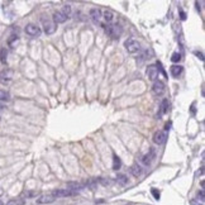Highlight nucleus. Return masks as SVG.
I'll list each match as a JSON object with an SVG mask.
<instances>
[{
	"label": "nucleus",
	"instance_id": "nucleus-1",
	"mask_svg": "<svg viewBox=\"0 0 205 205\" xmlns=\"http://www.w3.org/2000/svg\"><path fill=\"white\" fill-rule=\"evenodd\" d=\"M124 47H126V50L129 53H136L141 50V43L134 38H128L126 42H124Z\"/></svg>",
	"mask_w": 205,
	"mask_h": 205
},
{
	"label": "nucleus",
	"instance_id": "nucleus-2",
	"mask_svg": "<svg viewBox=\"0 0 205 205\" xmlns=\"http://www.w3.org/2000/svg\"><path fill=\"white\" fill-rule=\"evenodd\" d=\"M105 32H106L108 36L111 37V38H119L123 29L119 24H109L108 27H105Z\"/></svg>",
	"mask_w": 205,
	"mask_h": 205
},
{
	"label": "nucleus",
	"instance_id": "nucleus-3",
	"mask_svg": "<svg viewBox=\"0 0 205 205\" xmlns=\"http://www.w3.org/2000/svg\"><path fill=\"white\" fill-rule=\"evenodd\" d=\"M146 74H147V76L149 80H152V81H157L158 79V75H160V71L156 65H149V66L147 67V70H146Z\"/></svg>",
	"mask_w": 205,
	"mask_h": 205
},
{
	"label": "nucleus",
	"instance_id": "nucleus-4",
	"mask_svg": "<svg viewBox=\"0 0 205 205\" xmlns=\"http://www.w3.org/2000/svg\"><path fill=\"white\" fill-rule=\"evenodd\" d=\"M166 139H167V133L163 131H157L153 134V142L158 146L163 144L166 142Z\"/></svg>",
	"mask_w": 205,
	"mask_h": 205
},
{
	"label": "nucleus",
	"instance_id": "nucleus-5",
	"mask_svg": "<svg viewBox=\"0 0 205 205\" xmlns=\"http://www.w3.org/2000/svg\"><path fill=\"white\" fill-rule=\"evenodd\" d=\"M42 23H43V27H45V32H46V34H53L56 32V24L53 23V22L51 20H46V19H43L42 18Z\"/></svg>",
	"mask_w": 205,
	"mask_h": 205
},
{
	"label": "nucleus",
	"instance_id": "nucleus-6",
	"mask_svg": "<svg viewBox=\"0 0 205 205\" xmlns=\"http://www.w3.org/2000/svg\"><path fill=\"white\" fill-rule=\"evenodd\" d=\"M165 84L162 81H160V80H157V81H154L153 85H152V91L154 95H162L165 93Z\"/></svg>",
	"mask_w": 205,
	"mask_h": 205
},
{
	"label": "nucleus",
	"instance_id": "nucleus-7",
	"mask_svg": "<svg viewBox=\"0 0 205 205\" xmlns=\"http://www.w3.org/2000/svg\"><path fill=\"white\" fill-rule=\"evenodd\" d=\"M25 33L30 37H38L41 34V29L39 27H37L34 24H28L25 27Z\"/></svg>",
	"mask_w": 205,
	"mask_h": 205
},
{
	"label": "nucleus",
	"instance_id": "nucleus-8",
	"mask_svg": "<svg viewBox=\"0 0 205 205\" xmlns=\"http://www.w3.org/2000/svg\"><path fill=\"white\" fill-rule=\"evenodd\" d=\"M77 192H75L72 190H68V189H63V190H56V191H53L52 195L55 196V198H65V196H74V195H76Z\"/></svg>",
	"mask_w": 205,
	"mask_h": 205
},
{
	"label": "nucleus",
	"instance_id": "nucleus-9",
	"mask_svg": "<svg viewBox=\"0 0 205 205\" xmlns=\"http://www.w3.org/2000/svg\"><path fill=\"white\" fill-rule=\"evenodd\" d=\"M154 157H156L154 149H153V148H151V149H149V152H148V153H146V154L143 156V157H142V162H143V165L149 166L151 163H152V161L154 160Z\"/></svg>",
	"mask_w": 205,
	"mask_h": 205
},
{
	"label": "nucleus",
	"instance_id": "nucleus-10",
	"mask_svg": "<svg viewBox=\"0 0 205 205\" xmlns=\"http://www.w3.org/2000/svg\"><path fill=\"white\" fill-rule=\"evenodd\" d=\"M56 200V198L52 195V194H48V195H41L37 199V203L38 204H52Z\"/></svg>",
	"mask_w": 205,
	"mask_h": 205
},
{
	"label": "nucleus",
	"instance_id": "nucleus-11",
	"mask_svg": "<svg viewBox=\"0 0 205 205\" xmlns=\"http://www.w3.org/2000/svg\"><path fill=\"white\" fill-rule=\"evenodd\" d=\"M67 15H65L62 12H56L53 14V23L55 24H60V23H65L67 20Z\"/></svg>",
	"mask_w": 205,
	"mask_h": 205
},
{
	"label": "nucleus",
	"instance_id": "nucleus-12",
	"mask_svg": "<svg viewBox=\"0 0 205 205\" xmlns=\"http://www.w3.org/2000/svg\"><path fill=\"white\" fill-rule=\"evenodd\" d=\"M90 17H91V19H93L95 23H99V22L101 20V18H102V13H101V10L100 9H91L90 10Z\"/></svg>",
	"mask_w": 205,
	"mask_h": 205
},
{
	"label": "nucleus",
	"instance_id": "nucleus-13",
	"mask_svg": "<svg viewBox=\"0 0 205 205\" xmlns=\"http://www.w3.org/2000/svg\"><path fill=\"white\" fill-rule=\"evenodd\" d=\"M12 77H13V70L7 68L0 72V80H1V81H9Z\"/></svg>",
	"mask_w": 205,
	"mask_h": 205
},
{
	"label": "nucleus",
	"instance_id": "nucleus-14",
	"mask_svg": "<svg viewBox=\"0 0 205 205\" xmlns=\"http://www.w3.org/2000/svg\"><path fill=\"white\" fill-rule=\"evenodd\" d=\"M85 187V184H81V182H68L67 184V189L68 190H72L75 192H77L79 190Z\"/></svg>",
	"mask_w": 205,
	"mask_h": 205
},
{
	"label": "nucleus",
	"instance_id": "nucleus-15",
	"mask_svg": "<svg viewBox=\"0 0 205 205\" xmlns=\"http://www.w3.org/2000/svg\"><path fill=\"white\" fill-rule=\"evenodd\" d=\"M182 70H184V68H182L181 65H174V66H171L170 71H171V75L174 77H179L180 75L182 74Z\"/></svg>",
	"mask_w": 205,
	"mask_h": 205
},
{
	"label": "nucleus",
	"instance_id": "nucleus-16",
	"mask_svg": "<svg viewBox=\"0 0 205 205\" xmlns=\"http://www.w3.org/2000/svg\"><path fill=\"white\" fill-rule=\"evenodd\" d=\"M142 172H143V169H142V167L139 166L138 163H134V165L131 167V174H132L134 177L141 176V175H142Z\"/></svg>",
	"mask_w": 205,
	"mask_h": 205
},
{
	"label": "nucleus",
	"instance_id": "nucleus-17",
	"mask_svg": "<svg viewBox=\"0 0 205 205\" xmlns=\"http://www.w3.org/2000/svg\"><path fill=\"white\" fill-rule=\"evenodd\" d=\"M169 110H170V102H169L167 99H163L162 104H161V113H160L158 117H161L162 114H166V113H169Z\"/></svg>",
	"mask_w": 205,
	"mask_h": 205
},
{
	"label": "nucleus",
	"instance_id": "nucleus-18",
	"mask_svg": "<svg viewBox=\"0 0 205 205\" xmlns=\"http://www.w3.org/2000/svg\"><path fill=\"white\" fill-rule=\"evenodd\" d=\"M120 167H122V161H120V158L114 153V154H113V170L118 171V170L120 169Z\"/></svg>",
	"mask_w": 205,
	"mask_h": 205
},
{
	"label": "nucleus",
	"instance_id": "nucleus-19",
	"mask_svg": "<svg viewBox=\"0 0 205 205\" xmlns=\"http://www.w3.org/2000/svg\"><path fill=\"white\" fill-rule=\"evenodd\" d=\"M102 18H104L105 22H108V23H111L113 19H114V14H113L110 10H105L104 14H102Z\"/></svg>",
	"mask_w": 205,
	"mask_h": 205
},
{
	"label": "nucleus",
	"instance_id": "nucleus-20",
	"mask_svg": "<svg viewBox=\"0 0 205 205\" xmlns=\"http://www.w3.org/2000/svg\"><path fill=\"white\" fill-rule=\"evenodd\" d=\"M24 204H25L24 199H12V200L7 203V205H24Z\"/></svg>",
	"mask_w": 205,
	"mask_h": 205
},
{
	"label": "nucleus",
	"instance_id": "nucleus-21",
	"mask_svg": "<svg viewBox=\"0 0 205 205\" xmlns=\"http://www.w3.org/2000/svg\"><path fill=\"white\" fill-rule=\"evenodd\" d=\"M117 182L118 184H120V185H126L127 182H128V177L126 176V175H118L117 176Z\"/></svg>",
	"mask_w": 205,
	"mask_h": 205
},
{
	"label": "nucleus",
	"instance_id": "nucleus-22",
	"mask_svg": "<svg viewBox=\"0 0 205 205\" xmlns=\"http://www.w3.org/2000/svg\"><path fill=\"white\" fill-rule=\"evenodd\" d=\"M7 57H8V51L7 48H3L1 51H0V61H1V63H7Z\"/></svg>",
	"mask_w": 205,
	"mask_h": 205
},
{
	"label": "nucleus",
	"instance_id": "nucleus-23",
	"mask_svg": "<svg viewBox=\"0 0 205 205\" xmlns=\"http://www.w3.org/2000/svg\"><path fill=\"white\" fill-rule=\"evenodd\" d=\"M10 99V95L8 91L5 90H0V101H8Z\"/></svg>",
	"mask_w": 205,
	"mask_h": 205
},
{
	"label": "nucleus",
	"instance_id": "nucleus-24",
	"mask_svg": "<svg viewBox=\"0 0 205 205\" xmlns=\"http://www.w3.org/2000/svg\"><path fill=\"white\" fill-rule=\"evenodd\" d=\"M171 61L174 62V63L180 62V61H181V53H179V52H175L174 55L171 56Z\"/></svg>",
	"mask_w": 205,
	"mask_h": 205
},
{
	"label": "nucleus",
	"instance_id": "nucleus-25",
	"mask_svg": "<svg viewBox=\"0 0 205 205\" xmlns=\"http://www.w3.org/2000/svg\"><path fill=\"white\" fill-rule=\"evenodd\" d=\"M96 181L98 182H100L101 185H104V186H108V185H111L113 184V181L110 180V179H96Z\"/></svg>",
	"mask_w": 205,
	"mask_h": 205
},
{
	"label": "nucleus",
	"instance_id": "nucleus-26",
	"mask_svg": "<svg viewBox=\"0 0 205 205\" xmlns=\"http://www.w3.org/2000/svg\"><path fill=\"white\" fill-rule=\"evenodd\" d=\"M196 200H200V203H204V201H205V192H204V189H201V190L198 192V199H196Z\"/></svg>",
	"mask_w": 205,
	"mask_h": 205
},
{
	"label": "nucleus",
	"instance_id": "nucleus-27",
	"mask_svg": "<svg viewBox=\"0 0 205 205\" xmlns=\"http://www.w3.org/2000/svg\"><path fill=\"white\" fill-rule=\"evenodd\" d=\"M18 41H19V38H18L17 36H12V38L9 39V45L12 46V47H14V46L18 43Z\"/></svg>",
	"mask_w": 205,
	"mask_h": 205
},
{
	"label": "nucleus",
	"instance_id": "nucleus-28",
	"mask_svg": "<svg viewBox=\"0 0 205 205\" xmlns=\"http://www.w3.org/2000/svg\"><path fill=\"white\" fill-rule=\"evenodd\" d=\"M151 192H152V195H153V198L156 199V200H160L161 194H160V191L157 190V189H152V190H151Z\"/></svg>",
	"mask_w": 205,
	"mask_h": 205
},
{
	"label": "nucleus",
	"instance_id": "nucleus-29",
	"mask_svg": "<svg viewBox=\"0 0 205 205\" xmlns=\"http://www.w3.org/2000/svg\"><path fill=\"white\" fill-rule=\"evenodd\" d=\"M61 12L65 14V15H70V13H71V7H70V5H65L63 7V10H61Z\"/></svg>",
	"mask_w": 205,
	"mask_h": 205
},
{
	"label": "nucleus",
	"instance_id": "nucleus-30",
	"mask_svg": "<svg viewBox=\"0 0 205 205\" xmlns=\"http://www.w3.org/2000/svg\"><path fill=\"white\" fill-rule=\"evenodd\" d=\"M190 204H191V205H204L203 203H199V200H196V199H192Z\"/></svg>",
	"mask_w": 205,
	"mask_h": 205
},
{
	"label": "nucleus",
	"instance_id": "nucleus-31",
	"mask_svg": "<svg viewBox=\"0 0 205 205\" xmlns=\"http://www.w3.org/2000/svg\"><path fill=\"white\" fill-rule=\"evenodd\" d=\"M170 127H171V123H166V126H165V131H166V132H169L170 129H171Z\"/></svg>",
	"mask_w": 205,
	"mask_h": 205
},
{
	"label": "nucleus",
	"instance_id": "nucleus-32",
	"mask_svg": "<svg viewBox=\"0 0 205 205\" xmlns=\"http://www.w3.org/2000/svg\"><path fill=\"white\" fill-rule=\"evenodd\" d=\"M195 55H196V56H198L199 58H200V60H201V61L204 60V57H203V53H201V52H195Z\"/></svg>",
	"mask_w": 205,
	"mask_h": 205
},
{
	"label": "nucleus",
	"instance_id": "nucleus-33",
	"mask_svg": "<svg viewBox=\"0 0 205 205\" xmlns=\"http://www.w3.org/2000/svg\"><path fill=\"white\" fill-rule=\"evenodd\" d=\"M180 15H181V19H182V20H185V19H186V14H185L184 12H182V10L180 12Z\"/></svg>",
	"mask_w": 205,
	"mask_h": 205
},
{
	"label": "nucleus",
	"instance_id": "nucleus-34",
	"mask_svg": "<svg viewBox=\"0 0 205 205\" xmlns=\"http://www.w3.org/2000/svg\"><path fill=\"white\" fill-rule=\"evenodd\" d=\"M191 113L195 114V104H192V106H191Z\"/></svg>",
	"mask_w": 205,
	"mask_h": 205
},
{
	"label": "nucleus",
	"instance_id": "nucleus-35",
	"mask_svg": "<svg viewBox=\"0 0 205 205\" xmlns=\"http://www.w3.org/2000/svg\"><path fill=\"white\" fill-rule=\"evenodd\" d=\"M4 109V106L3 105H0V118H1V110Z\"/></svg>",
	"mask_w": 205,
	"mask_h": 205
},
{
	"label": "nucleus",
	"instance_id": "nucleus-36",
	"mask_svg": "<svg viewBox=\"0 0 205 205\" xmlns=\"http://www.w3.org/2000/svg\"><path fill=\"white\" fill-rule=\"evenodd\" d=\"M0 205H3V201L1 200H0Z\"/></svg>",
	"mask_w": 205,
	"mask_h": 205
},
{
	"label": "nucleus",
	"instance_id": "nucleus-37",
	"mask_svg": "<svg viewBox=\"0 0 205 205\" xmlns=\"http://www.w3.org/2000/svg\"><path fill=\"white\" fill-rule=\"evenodd\" d=\"M129 205H131V204H129Z\"/></svg>",
	"mask_w": 205,
	"mask_h": 205
}]
</instances>
